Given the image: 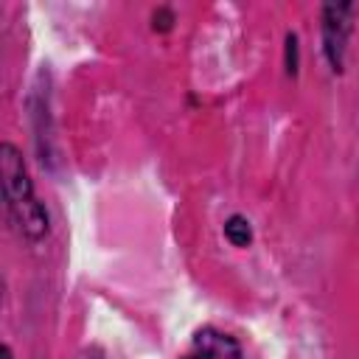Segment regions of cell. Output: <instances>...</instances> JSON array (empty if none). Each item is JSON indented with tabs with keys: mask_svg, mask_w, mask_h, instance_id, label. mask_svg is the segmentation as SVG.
I'll use <instances>...</instances> for the list:
<instances>
[{
	"mask_svg": "<svg viewBox=\"0 0 359 359\" xmlns=\"http://www.w3.org/2000/svg\"><path fill=\"white\" fill-rule=\"evenodd\" d=\"M328 14V22H325V50H328V59L334 67H339V59H342V45H345V34H348V6H328L325 8Z\"/></svg>",
	"mask_w": 359,
	"mask_h": 359,
	"instance_id": "3957f363",
	"label": "cell"
},
{
	"mask_svg": "<svg viewBox=\"0 0 359 359\" xmlns=\"http://www.w3.org/2000/svg\"><path fill=\"white\" fill-rule=\"evenodd\" d=\"M3 359H11V353H8V348H3V353H0Z\"/></svg>",
	"mask_w": 359,
	"mask_h": 359,
	"instance_id": "5b68a950",
	"label": "cell"
},
{
	"mask_svg": "<svg viewBox=\"0 0 359 359\" xmlns=\"http://www.w3.org/2000/svg\"><path fill=\"white\" fill-rule=\"evenodd\" d=\"M188 359H241L238 345L219 331H199Z\"/></svg>",
	"mask_w": 359,
	"mask_h": 359,
	"instance_id": "7a4b0ae2",
	"label": "cell"
},
{
	"mask_svg": "<svg viewBox=\"0 0 359 359\" xmlns=\"http://www.w3.org/2000/svg\"><path fill=\"white\" fill-rule=\"evenodd\" d=\"M0 171H3V194H6L8 213H11L14 224H17L28 238L42 236L45 227H48L45 210L39 208V202H36L34 194H31V182H28L22 157H20L17 149L8 146V143L0 146Z\"/></svg>",
	"mask_w": 359,
	"mask_h": 359,
	"instance_id": "6da1fadb",
	"label": "cell"
},
{
	"mask_svg": "<svg viewBox=\"0 0 359 359\" xmlns=\"http://www.w3.org/2000/svg\"><path fill=\"white\" fill-rule=\"evenodd\" d=\"M224 236H227L236 247H247V244H250V238H252L250 222H247V219H241V216L227 219V224H224Z\"/></svg>",
	"mask_w": 359,
	"mask_h": 359,
	"instance_id": "277c9868",
	"label": "cell"
}]
</instances>
